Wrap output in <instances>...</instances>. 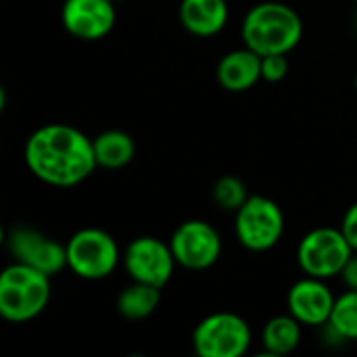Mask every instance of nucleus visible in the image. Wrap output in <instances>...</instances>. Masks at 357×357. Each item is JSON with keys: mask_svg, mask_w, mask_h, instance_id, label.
<instances>
[{"mask_svg": "<svg viewBox=\"0 0 357 357\" xmlns=\"http://www.w3.org/2000/svg\"><path fill=\"white\" fill-rule=\"evenodd\" d=\"M335 301L337 297L326 284V280L314 276L297 280L287 295L289 314L310 328H322L324 324H328Z\"/></svg>", "mask_w": 357, "mask_h": 357, "instance_id": "f8f14e48", "label": "nucleus"}, {"mask_svg": "<svg viewBox=\"0 0 357 357\" xmlns=\"http://www.w3.org/2000/svg\"><path fill=\"white\" fill-rule=\"evenodd\" d=\"M121 266L130 280L163 289L172 280L178 261L169 241L165 243L157 236H138L123 249Z\"/></svg>", "mask_w": 357, "mask_h": 357, "instance_id": "1a4fd4ad", "label": "nucleus"}, {"mask_svg": "<svg viewBox=\"0 0 357 357\" xmlns=\"http://www.w3.org/2000/svg\"><path fill=\"white\" fill-rule=\"evenodd\" d=\"M161 291L159 287L153 284H144V282H130L128 287L121 289L115 307L117 314L126 320L138 322V320H146L149 316H153L161 303Z\"/></svg>", "mask_w": 357, "mask_h": 357, "instance_id": "f3484780", "label": "nucleus"}, {"mask_svg": "<svg viewBox=\"0 0 357 357\" xmlns=\"http://www.w3.org/2000/svg\"><path fill=\"white\" fill-rule=\"evenodd\" d=\"M61 23L77 40L96 42L107 38L117 23V8L111 0H65Z\"/></svg>", "mask_w": 357, "mask_h": 357, "instance_id": "9b49d317", "label": "nucleus"}, {"mask_svg": "<svg viewBox=\"0 0 357 357\" xmlns=\"http://www.w3.org/2000/svg\"><path fill=\"white\" fill-rule=\"evenodd\" d=\"M354 255L341 228L320 226L310 230L297 247V264L305 276L331 280L341 276L347 259Z\"/></svg>", "mask_w": 357, "mask_h": 357, "instance_id": "0eeeda50", "label": "nucleus"}, {"mask_svg": "<svg viewBox=\"0 0 357 357\" xmlns=\"http://www.w3.org/2000/svg\"><path fill=\"white\" fill-rule=\"evenodd\" d=\"M4 109H6V90L0 88V111H4Z\"/></svg>", "mask_w": 357, "mask_h": 357, "instance_id": "5701e85b", "label": "nucleus"}, {"mask_svg": "<svg viewBox=\"0 0 357 357\" xmlns=\"http://www.w3.org/2000/svg\"><path fill=\"white\" fill-rule=\"evenodd\" d=\"M251 343L249 322L234 312L209 314L192 331V349L199 357H243Z\"/></svg>", "mask_w": 357, "mask_h": 357, "instance_id": "423d86ee", "label": "nucleus"}, {"mask_svg": "<svg viewBox=\"0 0 357 357\" xmlns=\"http://www.w3.org/2000/svg\"><path fill=\"white\" fill-rule=\"evenodd\" d=\"M341 232L345 234L349 247L357 253V201L345 211L343 222H341Z\"/></svg>", "mask_w": 357, "mask_h": 357, "instance_id": "412c9836", "label": "nucleus"}, {"mask_svg": "<svg viewBox=\"0 0 357 357\" xmlns=\"http://www.w3.org/2000/svg\"><path fill=\"white\" fill-rule=\"evenodd\" d=\"M4 247L15 261L42 270L48 276H56L67 268V245L46 236L44 232L27 226H15L2 232Z\"/></svg>", "mask_w": 357, "mask_h": 357, "instance_id": "9d476101", "label": "nucleus"}, {"mask_svg": "<svg viewBox=\"0 0 357 357\" xmlns=\"http://www.w3.org/2000/svg\"><path fill=\"white\" fill-rule=\"evenodd\" d=\"M341 280L347 289H354L357 291V253L354 251V255L347 259L343 272H341Z\"/></svg>", "mask_w": 357, "mask_h": 357, "instance_id": "4be33fe9", "label": "nucleus"}, {"mask_svg": "<svg viewBox=\"0 0 357 357\" xmlns=\"http://www.w3.org/2000/svg\"><path fill=\"white\" fill-rule=\"evenodd\" d=\"M356 92H357V73H356Z\"/></svg>", "mask_w": 357, "mask_h": 357, "instance_id": "393cba45", "label": "nucleus"}, {"mask_svg": "<svg viewBox=\"0 0 357 357\" xmlns=\"http://www.w3.org/2000/svg\"><path fill=\"white\" fill-rule=\"evenodd\" d=\"M123 251L102 228H82L67 241V268L82 280H105L121 264Z\"/></svg>", "mask_w": 357, "mask_h": 357, "instance_id": "20e7f679", "label": "nucleus"}, {"mask_svg": "<svg viewBox=\"0 0 357 357\" xmlns=\"http://www.w3.org/2000/svg\"><path fill=\"white\" fill-rule=\"evenodd\" d=\"M48 274L21 261H13L0 274V316L10 324L36 320L50 303Z\"/></svg>", "mask_w": 357, "mask_h": 357, "instance_id": "7ed1b4c3", "label": "nucleus"}, {"mask_svg": "<svg viewBox=\"0 0 357 357\" xmlns=\"http://www.w3.org/2000/svg\"><path fill=\"white\" fill-rule=\"evenodd\" d=\"M23 161L33 178L54 188H73L98 167L92 138L69 123L33 130L25 140Z\"/></svg>", "mask_w": 357, "mask_h": 357, "instance_id": "f257e3e1", "label": "nucleus"}, {"mask_svg": "<svg viewBox=\"0 0 357 357\" xmlns=\"http://www.w3.org/2000/svg\"><path fill=\"white\" fill-rule=\"evenodd\" d=\"M249 190L245 186V182L238 178V176H232V174H226L222 178L215 180L213 188H211V199L213 203L224 209V211H230V213H236L249 199Z\"/></svg>", "mask_w": 357, "mask_h": 357, "instance_id": "a211bd4d", "label": "nucleus"}, {"mask_svg": "<svg viewBox=\"0 0 357 357\" xmlns=\"http://www.w3.org/2000/svg\"><path fill=\"white\" fill-rule=\"evenodd\" d=\"M178 19L188 33L211 38L228 25L230 8L226 0H180Z\"/></svg>", "mask_w": 357, "mask_h": 357, "instance_id": "4468645a", "label": "nucleus"}, {"mask_svg": "<svg viewBox=\"0 0 357 357\" xmlns=\"http://www.w3.org/2000/svg\"><path fill=\"white\" fill-rule=\"evenodd\" d=\"M111 2H115V4H117V2H126V0H111Z\"/></svg>", "mask_w": 357, "mask_h": 357, "instance_id": "b1692460", "label": "nucleus"}, {"mask_svg": "<svg viewBox=\"0 0 357 357\" xmlns=\"http://www.w3.org/2000/svg\"><path fill=\"white\" fill-rule=\"evenodd\" d=\"M241 40L259 56L289 54L303 40V19L291 4L266 0L251 6L245 15Z\"/></svg>", "mask_w": 357, "mask_h": 357, "instance_id": "f03ea898", "label": "nucleus"}, {"mask_svg": "<svg viewBox=\"0 0 357 357\" xmlns=\"http://www.w3.org/2000/svg\"><path fill=\"white\" fill-rule=\"evenodd\" d=\"M328 324L345 341H357V291L347 289L343 295L337 297Z\"/></svg>", "mask_w": 357, "mask_h": 357, "instance_id": "6ab92c4d", "label": "nucleus"}, {"mask_svg": "<svg viewBox=\"0 0 357 357\" xmlns=\"http://www.w3.org/2000/svg\"><path fill=\"white\" fill-rule=\"evenodd\" d=\"M169 247L180 268L203 272L220 261L224 243L213 224L205 220H186L174 230Z\"/></svg>", "mask_w": 357, "mask_h": 357, "instance_id": "6e6552de", "label": "nucleus"}, {"mask_svg": "<svg viewBox=\"0 0 357 357\" xmlns=\"http://www.w3.org/2000/svg\"><path fill=\"white\" fill-rule=\"evenodd\" d=\"M289 75V59L287 54H268L261 56V79L270 84H278Z\"/></svg>", "mask_w": 357, "mask_h": 357, "instance_id": "aec40b11", "label": "nucleus"}, {"mask_svg": "<svg viewBox=\"0 0 357 357\" xmlns=\"http://www.w3.org/2000/svg\"><path fill=\"white\" fill-rule=\"evenodd\" d=\"M96 165L102 169H123L136 157V140L123 130H105L92 138Z\"/></svg>", "mask_w": 357, "mask_h": 357, "instance_id": "2eb2a0df", "label": "nucleus"}, {"mask_svg": "<svg viewBox=\"0 0 357 357\" xmlns=\"http://www.w3.org/2000/svg\"><path fill=\"white\" fill-rule=\"evenodd\" d=\"M287 218L282 207L264 195H251L234 213V234L241 247L251 253L272 251L284 236Z\"/></svg>", "mask_w": 357, "mask_h": 357, "instance_id": "39448f33", "label": "nucleus"}, {"mask_svg": "<svg viewBox=\"0 0 357 357\" xmlns=\"http://www.w3.org/2000/svg\"><path fill=\"white\" fill-rule=\"evenodd\" d=\"M301 337H303V324L291 314H280L264 324L261 347L268 356H289L301 345Z\"/></svg>", "mask_w": 357, "mask_h": 357, "instance_id": "dca6fc26", "label": "nucleus"}, {"mask_svg": "<svg viewBox=\"0 0 357 357\" xmlns=\"http://www.w3.org/2000/svg\"><path fill=\"white\" fill-rule=\"evenodd\" d=\"M356 2H357V0H356Z\"/></svg>", "mask_w": 357, "mask_h": 357, "instance_id": "a878e982", "label": "nucleus"}, {"mask_svg": "<svg viewBox=\"0 0 357 357\" xmlns=\"http://www.w3.org/2000/svg\"><path fill=\"white\" fill-rule=\"evenodd\" d=\"M215 77L228 92H247L261 79V56L243 44V48L230 50L220 59Z\"/></svg>", "mask_w": 357, "mask_h": 357, "instance_id": "ddd939ff", "label": "nucleus"}]
</instances>
